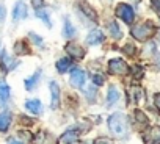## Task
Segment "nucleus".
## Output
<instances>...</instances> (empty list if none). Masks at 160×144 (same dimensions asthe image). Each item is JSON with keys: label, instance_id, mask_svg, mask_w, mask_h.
Returning a JSON list of instances; mask_svg holds the SVG:
<instances>
[{"label": "nucleus", "instance_id": "obj_1", "mask_svg": "<svg viewBox=\"0 0 160 144\" xmlns=\"http://www.w3.org/2000/svg\"><path fill=\"white\" fill-rule=\"evenodd\" d=\"M108 128L112 132V135H115L116 138H124L129 135V121L124 114L121 113H115L108 118Z\"/></svg>", "mask_w": 160, "mask_h": 144}, {"label": "nucleus", "instance_id": "obj_2", "mask_svg": "<svg viewBox=\"0 0 160 144\" xmlns=\"http://www.w3.org/2000/svg\"><path fill=\"white\" fill-rule=\"evenodd\" d=\"M132 36L137 39V41H146L149 39L154 33H155V27L152 25V22H144L141 25H137L130 30Z\"/></svg>", "mask_w": 160, "mask_h": 144}, {"label": "nucleus", "instance_id": "obj_3", "mask_svg": "<svg viewBox=\"0 0 160 144\" xmlns=\"http://www.w3.org/2000/svg\"><path fill=\"white\" fill-rule=\"evenodd\" d=\"M108 72L113 75H126L129 72V66L122 58H113L108 61Z\"/></svg>", "mask_w": 160, "mask_h": 144}, {"label": "nucleus", "instance_id": "obj_4", "mask_svg": "<svg viewBox=\"0 0 160 144\" xmlns=\"http://www.w3.org/2000/svg\"><path fill=\"white\" fill-rule=\"evenodd\" d=\"M115 13H116V16H118L119 19H122L126 24H132L133 19H135V13H133L132 7H129L127 3H119V5L116 7Z\"/></svg>", "mask_w": 160, "mask_h": 144}, {"label": "nucleus", "instance_id": "obj_5", "mask_svg": "<svg viewBox=\"0 0 160 144\" xmlns=\"http://www.w3.org/2000/svg\"><path fill=\"white\" fill-rule=\"evenodd\" d=\"M69 83H71V86H74V88H82L83 83H85V72H83L82 69H74V70L71 72Z\"/></svg>", "mask_w": 160, "mask_h": 144}, {"label": "nucleus", "instance_id": "obj_6", "mask_svg": "<svg viewBox=\"0 0 160 144\" xmlns=\"http://www.w3.org/2000/svg\"><path fill=\"white\" fill-rule=\"evenodd\" d=\"M64 49H66V52H68L71 56H74L75 60H82V58L85 56V50H83V47H80V46L75 44V42H68Z\"/></svg>", "mask_w": 160, "mask_h": 144}, {"label": "nucleus", "instance_id": "obj_7", "mask_svg": "<svg viewBox=\"0 0 160 144\" xmlns=\"http://www.w3.org/2000/svg\"><path fill=\"white\" fill-rule=\"evenodd\" d=\"M146 144H160V127H152L144 135Z\"/></svg>", "mask_w": 160, "mask_h": 144}, {"label": "nucleus", "instance_id": "obj_8", "mask_svg": "<svg viewBox=\"0 0 160 144\" xmlns=\"http://www.w3.org/2000/svg\"><path fill=\"white\" fill-rule=\"evenodd\" d=\"M27 17V5L24 2H18L13 8V19L14 21H21Z\"/></svg>", "mask_w": 160, "mask_h": 144}, {"label": "nucleus", "instance_id": "obj_9", "mask_svg": "<svg viewBox=\"0 0 160 144\" xmlns=\"http://www.w3.org/2000/svg\"><path fill=\"white\" fill-rule=\"evenodd\" d=\"M0 64H2V69L5 70V72H10L11 69H14L16 67V61L7 53V52H3L2 53V58H0Z\"/></svg>", "mask_w": 160, "mask_h": 144}, {"label": "nucleus", "instance_id": "obj_10", "mask_svg": "<svg viewBox=\"0 0 160 144\" xmlns=\"http://www.w3.org/2000/svg\"><path fill=\"white\" fill-rule=\"evenodd\" d=\"M50 94H52V103L50 107L52 108H57L58 107V102H60V86L57 82H50Z\"/></svg>", "mask_w": 160, "mask_h": 144}, {"label": "nucleus", "instance_id": "obj_11", "mask_svg": "<svg viewBox=\"0 0 160 144\" xmlns=\"http://www.w3.org/2000/svg\"><path fill=\"white\" fill-rule=\"evenodd\" d=\"M61 142L63 144H80V139L74 130H68L66 133L61 135Z\"/></svg>", "mask_w": 160, "mask_h": 144}, {"label": "nucleus", "instance_id": "obj_12", "mask_svg": "<svg viewBox=\"0 0 160 144\" xmlns=\"http://www.w3.org/2000/svg\"><path fill=\"white\" fill-rule=\"evenodd\" d=\"M87 42L91 44V46H96V44L104 42V33H102L101 30H93V31L87 36Z\"/></svg>", "mask_w": 160, "mask_h": 144}, {"label": "nucleus", "instance_id": "obj_13", "mask_svg": "<svg viewBox=\"0 0 160 144\" xmlns=\"http://www.w3.org/2000/svg\"><path fill=\"white\" fill-rule=\"evenodd\" d=\"M119 97H121V94H119L118 88H116V86H110V88H108V93H107V105H108V107L115 105V103L119 100Z\"/></svg>", "mask_w": 160, "mask_h": 144}, {"label": "nucleus", "instance_id": "obj_14", "mask_svg": "<svg viewBox=\"0 0 160 144\" xmlns=\"http://www.w3.org/2000/svg\"><path fill=\"white\" fill-rule=\"evenodd\" d=\"M25 108H27L30 113H33V114H39V113L42 111V105H41V102H39L38 99L27 100V102H25Z\"/></svg>", "mask_w": 160, "mask_h": 144}, {"label": "nucleus", "instance_id": "obj_15", "mask_svg": "<svg viewBox=\"0 0 160 144\" xmlns=\"http://www.w3.org/2000/svg\"><path fill=\"white\" fill-rule=\"evenodd\" d=\"M133 118H135V124H137V127H140V128H144V127H148V124H149V119L146 118V114H144L143 111H140V110H135V111H133Z\"/></svg>", "mask_w": 160, "mask_h": 144}, {"label": "nucleus", "instance_id": "obj_16", "mask_svg": "<svg viewBox=\"0 0 160 144\" xmlns=\"http://www.w3.org/2000/svg\"><path fill=\"white\" fill-rule=\"evenodd\" d=\"M39 75H41V70H36L30 79H27V80L24 82V85H25V89H27V91H33V88H35V86H36V83L39 82Z\"/></svg>", "mask_w": 160, "mask_h": 144}, {"label": "nucleus", "instance_id": "obj_17", "mask_svg": "<svg viewBox=\"0 0 160 144\" xmlns=\"http://www.w3.org/2000/svg\"><path fill=\"white\" fill-rule=\"evenodd\" d=\"M11 124V114L8 111L0 113V132H7Z\"/></svg>", "mask_w": 160, "mask_h": 144}, {"label": "nucleus", "instance_id": "obj_18", "mask_svg": "<svg viewBox=\"0 0 160 144\" xmlns=\"http://www.w3.org/2000/svg\"><path fill=\"white\" fill-rule=\"evenodd\" d=\"M71 64H72L71 58H61V60L57 61V70L63 74V72H66V70L71 67Z\"/></svg>", "mask_w": 160, "mask_h": 144}, {"label": "nucleus", "instance_id": "obj_19", "mask_svg": "<svg viewBox=\"0 0 160 144\" xmlns=\"http://www.w3.org/2000/svg\"><path fill=\"white\" fill-rule=\"evenodd\" d=\"M10 99V86L5 82H0V100L5 102Z\"/></svg>", "mask_w": 160, "mask_h": 144}, {"label": "nucleus", "instance_id": "obj_20", "mask_svg": "<svg viewBox=\"0 0 160 144\" xmlns=\"http://www.w3.org/2000/svg\"><path fill=\"white\" fill-rule=\"evenodd\" d=\"M14 52H16L18 55H24V53H28L30 50H28V47H27V44H25L24 41H18V42L14 44Z\"/></svg>", "mask_w": 160, "mask_h": 144}, {"label": "nucleus", "instance_id": "obj_21", "mask_svg": "<svg viewBox=\"0 0 160 144\" xmlns=\"http://www.w3.org/2000/svg\"><path fill=\"white\" fill-rule=\"evenodd\" d=\"M108 30H110L112 38H115V39H119V38H121V30H119V27H118V24H116V22H110Z\"/></svg>", "mask_w": 160, "mask_h": 144}, {"label": "nucleus", "instance_id": "obj_22", "mask_svg": "<svg viewBox=\"0 0 160 144\" xmlns=\"http://www.w3.org/2000/svg\"><path fill=\"white\" fill-rule=\"evenodd\" d=\"M64 36L66 38H72L74 35H75V30H74V27H72V24H71V21L69 19H66L64 21Z\"/></svg>", "mask_w": 160, "mask_h": 144}, {"label": "nucleus", "instance_id": "obj_23", "mask_svg": "<svg viewBox=\"0 0 160 144\" xmlns=\"http://www.w3.org/2000/svg\"><path fill=\"white\" fill-rule=\"evenodd\" d=\"M50 135L49 133H46V132H41L38 136H36V139H35V144H50Z\"/></svg>", "mask_w": 160, "mask_h": 144}, {"label": "nucleus", "instance_id": "obj_24", "mask_svg": "<svg viewBox=\"0 0 160 144\" xmlns=\"http://www.w3.org/2000/svg\"><path fill=\"white\" fill-rule=\"evenodd\" d=\"M80 8H82L85 13H88L87 16H88L91 21H96V19H98V17H96V11H94V10L90 7V5H87V3H82V5H80Z\"/></svg>", "mask_w": 160, "mask_h": 144}, {"label": "nucleus", "instance_id": "obj_25", "mask_svg": "<svg viewBox=\"0 0 160 144\" xmlns=\"http://www.w3.org/2000/svg\"><path fill=\"white\" fill-rule=\"evenodd\" d=\"M36 16H38L39 19H42V21L46 22V25H47V27H50V25H52V24H50V19H49L47 11H44V10H38V11H36Z\"/></svg>", "mask_w": 160, "mask_h": 144}, {"label": "nucleus", "instance_id": "obj_26", "mask_svg": "<svg viewBox=\"0 0 160 144\" xmlns=\"http://www.w3.org/2000/svg\"><path fill=\"white\" fill-rule=\"evenodd\" d=\"M93 82H94V85L101 86V85H104V77H102L101 74H94V75H93Z\"/></svg>", "mask_w": 160, "mask_h": 144}, {"label": "nucleus", "instance_id": "obj_27", "mask_svg": "<svg viewBox=\"0 0 160 144\" xmlns=\"http://www.w3.org/2000/svg\"><path fill=\"white\" fill-rule=\"evenodd\" d=\"M151 5H152L154 11L160 16V0H151Z\"/></svg>", "mask_w": 160, "mask_h": 144}, {"label": "nucleus", "instance_id": "obj_28", "mask_svg": "<svg viewBox=\"0 0 160 144\" xmlns=\"http://www.w3.org/2000/svg\"><path fill=\"white\" fill-rule=\"evenodd\" d=\"M32 5H33V8L38 11V10H41V7L44 5V2H42V0H32Z\"/></svg>", "mask_w": 160, "mask_h": 144}, {"label": "nucleus", "instance_id": "obj_29", "mask_svg": "<svg viewBox=\"0 0 160 144\" xmlns=\"http://www.w3.org/2000/svg\"><path fill=\"white\" fill-rule=\"evenodd\" d=\"M94 144H113V142H112V139H108V138H98V139L94 141Z\"/></svg>", "mask_w": 160, "mask_h": 144}, {"label": "nucleus", "instance_id": "obj_30", "mask_svg": "<svg viewBox=\"0 0 160 144\" xmlns=\"http://www.w3.org/2000/svg\"><path fill=\"white\" fill-rule=\"evenodd\" d=\"M124 52H126L127 55H133V52H135V47H133L132 44H127V46H124Z\"/></svg>", "mask_w": 160, "mask_h": 144}, {"label": "nucleus", "instance_id": "obj_31", "mask_svg": "<svg viewBox=\"0 0 160 144\" xmlns=\"http://www.w3.org/2000/svg\"><path fill=\"white\" fill-rule=\"evenodd\" d=\"M30 38L33 39V42H36L38 46H42V41H41V38L38 36V35H35V33H30Z\"/></svg>", "mask_w": 160, "mask_h": 144}, {"label": "nucleus", "instance_id": "obj_32", "mask_svg": "<svg viewBox=\"0 0 160 144\" xmlns=\"http://www.w3.org/2000/svg\"><path fill=\"white\" fill-rule=\"evenodd\" d=\"M154 102H155V107H157L158 111H160V93H157V94L154 96Z\"/></svg>", "mask_w": 160, "mask_h": 144}, {"label": "nucleus", "instance_id": "obj_33", "mask_svg": "<svg viewBox=\"0 0 160 144\" xmlns=\"http://www.w3.org/2000/svg\"><path fill=\"white\" fill-rule=\"evenodd\" d=\"M19 136H22V138H24V136H25V138H28V139H30V138H32V135H30V133H28V132H19Z\"/></svg>", "mask_w": 160, "mask_h": 144}, {"label": "nucleus", "instance_id": "obj_34", "mask_svg": "<svg viewBox=\"0 0 160 144\" xmlns=\"http://www.w3.org/2000/svg\"><path fill=\"white\" fill-rule=\"evenodd\" d=\"M8 144H22V142H19V141H16V139H10Z\"/></svg>", "mask_w": 160, "mask_h": 144}, {"label": "nucleus", "instance_id": "obj_35", "mask_svg": "<svg viewBox=\"0 0 160 144\" xmlns=\"http://www.w3.org/2000/svg\"><path fill=\"white\" fill-rule=\"evenodd\" d=\"M155 63H157V64H158V66H160V53H158V55H157V60H155Z\"/></svg>", "mask_w": 160, "mask_h": 144}, {"label": "nucleus", "instance_id": "obj_36", "mask_svg": "<svg viewBox=\"0 0 160 144\" xmlns=\"http://www.w3.org/2000/svg\"><path fill=\"white\" fill-rule=\"evenodd\" d=\"M0 13H2V7H0Z\"/></svg>", "mask_w": 160, "mask_h": 144}]
</instances>
